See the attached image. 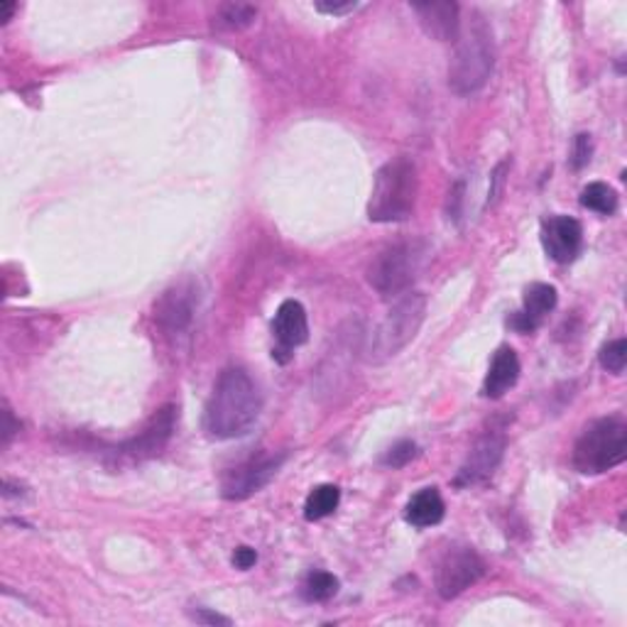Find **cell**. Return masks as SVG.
<instances>
[{
	"label": "cell",
	"instance_id": "d4e9b609",
	"mask_svg": "<svg viewBox=\"0 0 627 627\" xmlns=\"http://www.w3.org/2000/svg\"><path fill=\"white\" fill-rule=\"evenodd\" d=\"M314 8L324 15H346V13H353L358 3L356 0H346V3H328V0H318Z\"/></svg>",
	"mask_w": 627,
	"mask_h": 627
},
{
	"label": "cell",
	"instance_id": "f1b7e54d",
	"mask_svg": "<svg viewBox=\"0 0 627 627\" xmlns=\"http://www.w3.org/2000/svg\"><path fill=\"white\" fill-rule=\"evenodd\" d=\"M5 421H8V427H5V444L10 441V437L15 434V425H13V415H10V409H5Z\"/></svg>",
	"mask_w": 627,
	"mask_h": 627
},
{
	"label": "cell",
	"instance_id": "277c9868",
	"mask_svg": "<svg viewBox=\"0 0 627 627\" xmlns=\"http://www.w3.org/2000/svg\"><path fill=\"white\" fill-rule=\"evenodd\" d=\"M427 314V297L421 292H405L393 304V310L385 314L383 322L370 336V344L365 348L370 363H385L395 358L403 348L415 341L417 332L425 324Z\"/></svg>",
	"mask_w": 627,
	"mask_h": 627
},
{
	"label": "cell",
	"instance_id": "52a82bcc",
	"mask_svg": "<svg viewBox=\"0 0 627 627\" xmlns=\"http://www.w3.org/2000/svg\"><path fill=\"white\" fill-rule=\"evenodd\" d=\"M483 573H486V561L471 547L449 549L437 567V593L444 601H454L473 583H478Z\"/></svg>",
	"mask_w": 627,
	"mask_h": 627
},
{
	"label": "cell",
	"instance_id": "ac0fdd59",
	"mask_svg": "<svg viewBox=\"0 0 627 627\" xmlns=\"http://www.w3.org/2000/svg\"><path fill=\"white\" fill-rule=\"evenodd\" d=\"M338 502H341V490L336 486H328V483L326 486H316L304 502V518L310 522H316L334 515L338 510Z\"/></svg>",
	"mask_w": 627,
	"mask_h": 627
},
{
	"label": "cell",
	"instance_id": "83f0119b",
	"mask_svg": "<svg viewBox=\"0 0 627 627\" xmlns=\"http://www.w3.org/2000/svg\"><path fill=\"white\" fill-rule=\"evenodd\" d=\"M13 13H15V3H10V0H3V3H0V20H3V23H8V20L13 18Z\"/></svg>",
	"mask_w": 627,
	"mask_h": 627
},
{
	"label": "cell",
	"instance_id": "30bf717a",
	"mask_svg": "<svg viewBox=\"0 0 627 627\" xmlns=\"http://www.w3.org/2000/svg\"><path fill=\"white\" fill-rule=\"evenodd\" d=\"M502 454H506V437L498 434V431H488V434H483L476 444H473L468 458L464 461V466H461L458 471L454 486L471 488V486H478V483H486L492 473L498 471Z\"/></svg>",
	"mask_w": 627,
	"mask_h": 627
},
{
	"label": "cell",
	"instance_id": "5b68a950",
	"mask_svg": "<svg viewBox=\"0 0 627 627\" xmlns=\"http://www.w3.org/2000/svg\"><path fill=\"white\" fill-rule=\"evenodd\" d=\"M627 458V425L618 417H605L583 429L573 446V466L585 476H599L620 466Z\"/></svg>",
	"mask_w": 627,
	"mask_h": 627
},
{
	"label": "cell",
	"instance_id": "6da1fadb",
	"mask_svg": "<svg viewBox=\"0 0 627 627\" xmlns=\"http://www.w3.org/2000/svg\"><path fill=\"white\" fill-rule=\"evenodd\" d=\"M263 413V395L243 368L223 370L204 407V429L211 439H239L255 427Z\"/></svg>",
	"mask_w": 627,
	"mask_h": 627
},
{
	"label": "cell",
	"instance_id": "4316f807",
	"mask_svg": "<svg viewBox=\"0 0 627 627\" xmlns=\"http://www.w3.org/2000/svg\"><path fill=\"white\" fill-rule=\"evenodd\" d=\"M191 618L197 623H204V625H231L229 618H223V615H219V613H209L204 608L197 613H191Z\"/></svg>",
	"mask_w": 627,
	"mask_h": 627
},
{
	"label": "cell",
	"instance_id": "44dd1931",
	"mask_svg": "<svg viewBox=\"0 0 627 627\" xmlns=\"http://www.w3.org/2000/svg\"><path fill=\"white\" fill-rule=\"evenodd\" d=\"M581 207L601 216H611L618 209V194H615V189L608 187V184L591 182L589 187L581 191Z\"/></svg>",
	"mask_w": 627,
	"mask_h": 627
},
{
	"label": "cell",
	"instance_id": "8fae6325",
	"mask_svg": "<svg viewBox=\"0 0 627 627\" xmlns=\"http://www.w3.org/2000/svg\"><path fill=\"white\" fill-rule=\"evenodd\" d=\"M272 334L277 338L272 358H277L280 363H287L292 358L294 348L306 344V338H310V318H306L304 306L297 300L282 302L275 314Z\"/></svg>",
	"mask_w": 627,
	"mask_h": 627
},
{
	"label": "cell",
	"instance_id": "7402d4cb",
	"mask_svg": "<svg viewBox=\"0 0 627 627\" xmlns=\"http://www.w3.org/2000/svg\"><path fill=\"white\" fill-rule=\"evenodd\" d=\"M601 365L608 370V373L620 375L627 365V341L625 338H615V341L605 344L599 353Z\"/></svg>",
	"mask_w": 627,
	"mask_h": 627
},
{
	"label": "cell",
	"instance_id": "e0dca14e",
	"mask_svg": "<svg viewBox=\"0 0 627 627\" xmlns=\"http://www.w3.org/2000/svg\"><path fill=\"white\" fill-rule=\"evenodd\" d=\"M444 512H446V506H444V498H441V492L437 488H425L409 498L407 508H405V520L417 530H427L444 520Z\"/></svg>",
	"mask_w": 627,
	"mask_h": 627
},
{
	"label": "cell",
	"instance_id": "8992f818",
	"mask_svg": "<svg viewBox=\"0 0 627 627\" xmlns=\"http://www.w3.org/2000/svg\"><path fill=\"white\" fill-rule=\"evenodd\" d=\"M429 248L425 241H399L387 245L375 255L368 267V282L378 294L399 297L409 292V287L425 267Z\"/></svg>",
	"mask_w": 627,
	"mask_h": 627
},
{
	"label": "cell",
	"instance_id": "7a4b0ae2",
	"mask_svg": "<svg viewBox=\"0 0 627 627\" xmlns=\"http://www.w3.org/2000/svg\"><path fill=\"white\" fill-rule=\"evenodd\" d=\"M496 67V43L486 20L473 13V20L461 30L456 53L449 67V86L458 96H471L488 84Z\"/></svg>",
	"mask_w": 627,
	"mask_h": 627
},
{
	"label": "cell",
	"instance_id": "484cf974",
	"mask_svg": "<svg viewBox=\"0 0 627 627\" xmlns=\"http://www.w3.org/2000/svg\"><path fill=\"white\" fill-rule=\"evenodd\" d=\"M255 561H258V551L251 549V547H239L233 554V567L241 569V571L253 569Z\"/></svg>",
	"mask_w": 627,
	"mask_h": 627
},
{
	"label": "cell",
	"instance_id": "cb8c5ba5",
	"mask_svg": "<svg viewBox=\"0 0 627 627\" xmlns=\"http://www.w3.org/2000/svg\"><path fill=\"white\" fill-rule=\"evenodd\" d=\"M591 158H593V140H591V136L581 132V136H576V140H573V152H571L573 170H583L585 164L591 162Z\"/></svg>",
	"mask_w": 627,
	"mask_h": 627
},
{
	"label": "cell",
	"instance_id": "5bb4252c",
	"mask_svg": "<svg viewBox=\"0 0 627 627\" xmlns=\"http://www.w3.org/2000/svg\"><path fill=\"white\" fill-rule=\"evenodd\" d=\"M421 27L429 37L439 43H456L461 35V10L451 0H427V3H413Z\"/></svg>",
	"mask_w": 627,
	"mask_h": 627
},
{
	"label": "cell",
	"instance_id": "9c48e42d",
	"mask_svg": "<svg viewBox=\"0 0 627 627\" xmlns=\"http://www.w3.org/2000/svg\"><path fill=\"white\" fill-rule=\"evenodd\" d=\"M199 306V290L191 280H182L160 297L155 304V318L164 334L187 332Z\"/></svg>",
	"mask_w": 627,
	"mask_h": 627
},
{
	"label": "cell",
	"instance_id": "9a60e30c",
	"mask_svg": "<svg viewBox=\"0 0 627 627\" xmlns=\"http://www.w3.org/2000/svg\"><path fill=\"white\" fill-rule=\"evenodd\" d=\"M172 431H174V407H164L155 417H152L146 431H140V437L128 441V444L120 449V454L130 456L132 461L158 456L160 451L167 446Z\"/></svg>",
	"mask_w": 627,
	"mask_h": 627
},
{
	"label": "cell",
	"instance_id": "603a6c76",
	"mask_svg": "<svg viewBox=\"0 0 627 627\" xmlns=\"http://www.w3.org/2000/svg\"><path fill=\"white\" fill-rule=\"evenodd\" d=\"M415 456H417V444H415V441H397V444H393L385 451L383 466H387V468H405Z\"/></svg>",
	"mask_w": 627,
	"mask_h": 627
},
{
	"label": "cell",
	"instance_id": "4fadbf2b",
	"mask_svg": "<svg viewBox=\"0 0 627 627\" xmlns=\"http://www.w3.org/2000/svg\"><path fill=\"white\" fill-rule=\"evenodd\" d=\"M557 300H559L557 287H551L547 282L530 285L527 290H524L522 310L508 318V326L518 334H532L534 328H539V324L544 322V316L554 312Z\"/></svg>",
	"mask_w": 627,
	"mask_h": 627
},
{
	"label": "cell",
	"instance_id": "7c38bea8",
	"mask_svg": "<svg viewBox=\"0 0 627 627\" xmlns=\"http://www.w3.org/2000/svg\"><path fill=\"white\" fill-rule=\"evenodd\" d=\"M542 245L551 260L571 263L583 245L581 223L571 216H551L542 225Z\"/></svg>",
	"mask_w": 627,
	"mask_h": 627
},
{
	"label": "cell",
	"instance_id": "ba28073f",
	"mask_svg": "<svg viewBox=\"0 0 627 627\" xmlns=\"http://www.w3.org/2000/svg\"><path fill=\"white\" fill-rule=\"evenodd\" d=\"M282 461H285V454H277V456L263 454L258 458L253 456L248 461H243L241 466L231 468L223 476V480H221L223 498L225 500L251 498L253 492L263 490L267 483L277 476V471H280V466H282Z\"/></svg>",
	"mask_w": 627,
	"mask_h": 627
},
{
	"label": "cell",
	"instance_id": "2e32d148",
	"mask_svg": "<svg viewBox=\"0 0 627 627\" xmlns=\"http://www.w3.org/2000/svg\"><path fill=\"white\" fill-rule=\"evenodd\" d=\"M518 378H520V358L515 353V348L500 346L496 356H492L486 383H483V395L488 399H500L510 387H515Z\"/></svg>",
	"mask_w": 627,
	"mask_h": 627
},
{
	"label": "cell",
	"instance_id": "ffe728a7",
	"mask_svg": "<svg viewBox=\"0 0 627 627\" xmlns=\"http://www.w3.org/2000/svg\"><path fill=\"white\" fill-rule=\"evenodd\" d=\"M258 18V8L245 5V3H225L219 8V13L213 15V25L219 30H245L255 23Z\"/></svg>",
	"mask_w": 627,
	"mask_h": 627
},
{
	"label": "cell",
	"instance_id": "3957f363",
	"mask_svg": "<svg viewBox=\"0 0 627 627\" xmlns=\"http://www.w3.org/2000/svg\"><path fill=\"white\" fill-rule=\"evenodd\" d=\"M419 194V174L413 160L397 158L378 170L368 219L373 223H399L415 213Z\"/></svg>",
	"mask_w": 627,
	"mask_h": 627
},
{
	"label": "cell",
	"instance_id": "d6986e66",
	"mask_svg": "<svg viewBox=\"0 0 627 627\" xmlns=\"http://www.w3.org/2000/svg\"><path fill=\"white\" fill-rule=\"evenodd\" d=\"M338 593V579L328 571H310L300 585V595L306 603H326Z\"/></svg>",
	"mask_w": 627,
	"mask_h": 627
}]
</instances>
